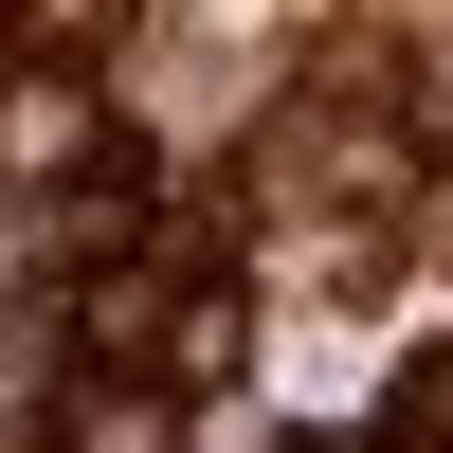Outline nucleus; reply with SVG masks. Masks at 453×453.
Masks as SVG:
<instances>
[{
  "label": "nucleus",
  "mask_w": 453,
  "mask_h": 453,
  "mask_svg": "<svg viewBox=\"0 0 453 453\" xmlns=\"http://www.w3.org/2000/svg\"><path fill=\"white\" fill-rule=\"evenodd\" d=\"M109 164V109H91V73H0V181H91Z\"/></svg>",
  "instance_id": "f257e3e1"
},
{
  "label": "nucleus",
  "mask_w": 453,
  "mask_h": 453,
  "mask_svg": "<svg viewBox=\"0 0 453 453\" xmlns=\"http://www.w3.org/2000/svg\"><path fill=\"white\" fill-rule=\"evenodd\" d=\"M399 181L418 164H399V127H363V109L345 127H273V200H399Z\"/></svg>",
  "instance_id": "f03ea898"
},
{
  "label": "nucleus",
  "mask_w": 453,
  "mask_h": 453,
  "mask_svg": "<svg viewBox=\"0 0 453 453\" xmlns=\"http://www.w3.org/2000/svg\"><path fill=\"white\" fill-rule=\"evenodd\" d=\"M0 453H73V363L55 345H0Z\"/></svg>",
  "instance_id": "7ed1b4c3"
},
{
  "label": "nucleus",
  "mask_w": 453,
  "mask_h": 453,
  "mask_svg": "<svg viewBox=\"0 0 453 453\" xmlns=\"http://www.w3.org/2000/svg\"><path fill=\"white\" fill-rule=\"evenodd\" d=\"M381 435H399V453H453V345H418V363H399V399H381Z\"/></svg>",
  "instance_id": "20e7f679"
}]
</instances>
